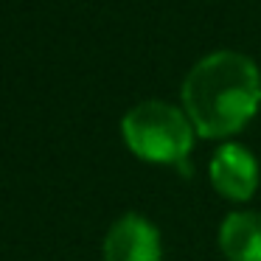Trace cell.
Listing matches in <instances>:
<instances>
[{"label": "cell", "instance_id": "obj_1", "mask_svg": "<svg viewBox=\"0 0 261 261\" xmlns=\"http://www.w3.org/2000/svg\"><path fill=\"white\" fill-rule=\"evenodd\" d=\"M261 101V73L239 51L205 54L182 79V104L205 138L236 132Z\"/></svg>", "mask_w": 261, "mask_h": 261}, {"label": "cell", "instance_id": "obj_4", "mask_svg": "<svg viewBox=\"0 0 261 261\" xmlns=\"http://www.w3.org/2000/svg\"><path fill=\"white\" fill-rule=\"evenodd\" d=\"M211 180L225 197L244 199L258 182V163L239 143H222L211 158Z\"/></svg>", "mask_w": 261, "mask_h": 261}, {"label": "cell", "instance_id": "obj_3", "mask_svg": "<svg viewBox=\"0 0 261 261\" xmlns=\"http://www.w3.org/2000/svg\"><path fill=\"white\" fill-rule=\"evenodd\" d=\"M104 261H160L158 227L141 214H124L107 230Z\"/></svg>", "mask_w": 261, "mask_h": 261}, {"label": "cell", "instance_id": "obj_2", "mask_svg": "<svg viewBox=\"0 0 261 261\" xmlns=\"http://www.w3.org/2000/svg\"><path fill=\"white\" fill-rule=\"evenodd\" d=\"M126 143L132 152L146 160H169L180 166V171H191L186 166V154L191 149V124L177 107L158 98L141 101L121 121Z\"/></svg>", "mask_w": 261, "mask_h": 261}, {"label": "cell", "instance_id": "obj_5", "mask_svg": "<svg viewBox=\"0 0 261 261\" xmlns=\"http://www.w3.org/2000/svg\"><path fill=\"white\" fill-rule=\"evenodd\" d=\"M219 244L230 261H261V214L233 211L219 227Z\"/></svg>", "mask_w": 261, "mask_h": 261}]
</instances>
